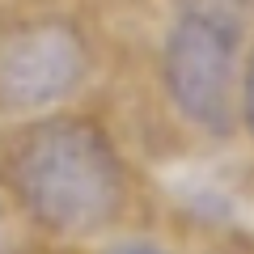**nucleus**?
<instances>
[{
    "label": "nucleus",
    "mask_w": 254,
    "mask_h": 254,
    "mask_svg": "<svg viewBox=\"0 0 254 254\" xmlns=\"http://www.w3.org/2000/svg\"><path fill=\"white\" fill-rule=\"evenodd\" d=\"M254 30L199 9H165L153 34L148 76L165 119L203 148H225L237 136L242 51Z\"/></svg>",
    "instance_id": "obj_2"
},
{
    "label": "nucleus",
    "mask_w": 254,
    "mask_h": 254,
    "mask_svg": "<svg viewBox=\"0 0 254 254\" xmlns=\"http://www.w3.org/2000/svg\"><path fill=\"white\" fill-rule=\"evenodd\" d=\"M102 72V38L68 9L0 17V123L85 102Z\"/></svg>",
    "instance_id": "obj_3"
},
{
    "label": "nucleus",
    "mask_w": 254,
    "mask_h": 254,
    "mask_svg": "<svg viewBox=\"0 0 254 254\" xmlns=\"http://www.w3.org/2000/svg\"><path fill=\"white\" fill-rule=\"evenodd\" d=\"M174 9H199V13H212V17H225V21H237V26L254 30V0H165Z\"/></svg>",
    "instance_id": "obj_6"
},
{
    "label": "nucleus",
    "mask_w": 254,
    "mask_h": 254,
    "mask_svg": "<svg viewBox=\"0 0 254 254\" xmlns=\"http://www.w3.org/2000/svg\"><path fill=\"white\" fill-rule=\"evenodd\" d=\"M0 254H21V246L13 242V233H9L4 225H0Z\"/></svg>",
    "instance_id": "obj_7"
},
{
    "label": "nucleus",
    "mask_w": 254,
    "mask_h": 254,
    "mask_svg": "<svg viewBox=\"0 0 254 254\" xmlns=\"http://www.w3.org/2000/svg\"><path fill=\"white\" fill-rule=\"evenodd\" d=\"M76 254H203V250H190V246L174 242V237H161L153 233V229L136 225V229H123V233L115 237H102V242L85 246V250Z\"/></svg>",
    "instance_id": "obj_4"
},
{
    "label": "nucleus",
    "mask_w": 254,
    "mask_h": 254,
    "mask_svg": "<svg viewBox=\"0 0 254 254\" xmlns=\"http://www.w3.org/2000/svg\"><path fill=\"white\" fill-rule=\"evenodd\" d=\"M237 136L254 144V34L242 51V81H237Z\"/></svg>",
    "instance_id": "obj_5"
},
{
    "label": "nucleus",
    "mask_w": 254,
    "mask_h": 254,
    "mask_svg": "<svg viewBox=\"0 0 254 254\" xmlns=\"http://www.w3.org/2000/svg\"><path fill=\"white\" fill-rule=\"evenodd\" d=\"M0 208L21 237L76 254L144 225L148 187L119 127L72 102L0 123Z\"/></svg>",
    "instance_id": "obj_1"
}]
</instances>
